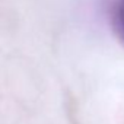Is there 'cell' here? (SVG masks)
I'll list each match as a JSON object with an SVG mask.
<instances>
[{
  "mask_svg": "<svg viewBox=\"0 0 124 124\" xmlns=\"http://www.w3.org/2000/svg\"><path fill=\"white\" fill-rule=\"evenodd\" d=\"M108 21L115 38L124 45V0H109Z\"/></svg>",
  "mask_w": 124,
  "mask_h": 124,
  "instance_id": "cell-1",
  "label": "cell"
}]
</instances>
